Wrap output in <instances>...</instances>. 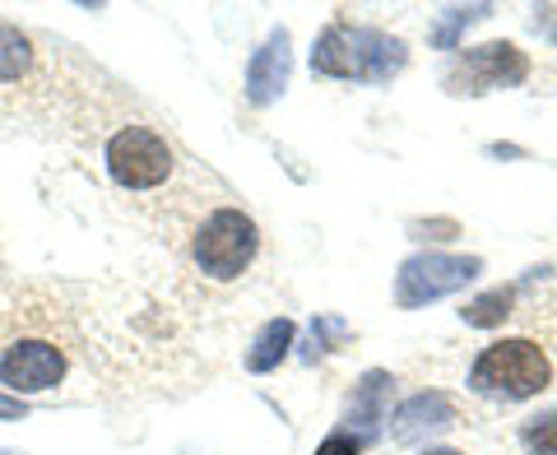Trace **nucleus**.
Listing matches in <instances>:
<instances>
[{"mask_svg":"<svg viewBox=\"0 0 557 455\" xmlns=\"http://www.w3.org/2000/svg\"><path fill=\"white\" fill-rule=\"evenodd\" d=\"M311 65L325 79H358V84H386L391 75L405 70V42L376 28H348L335 24L321 33Z\"/></svg>","mask_w":557,"mask_h":455,"instance_id":"1","label":"nucleus"},{"mask_svg":"<svg viewBox=\"0 0 557 455\" xmlns=\"http://www.w3.org/2000/svg\"><path fill=\"white\" fill-rule=\"evenodd\" d=\"M548 377H553V367L544 358V348L530 340L487 344L474 358V367H469V386L493 399H530L548 386Z\"/></svg>","mask_w":557,"mask_h":455,"instance_id":"2","label":"nucleus"},{"mask_svg":"<svg viewBox=\"0 0 557 455\" xmlns=\"http://www.w3.org/2000/svg\"><path fill=\"white\" fill-rule=\"evenodd\" d=\"M260 247L256 223L242 209H214L196 233V266L209 279H237Z\"/></svg>","mask_w":557,"mask_h":455,"instance_id":"3","label":"nucleus"},{"mask_svg":"<svg viewBox=\"0 0 557 455\" xmlns=\"http://www.w3.org/2000/svg\"><path fill=\"white\" fill-rule=\"evenodd\" d=\"M479 270H483V260H474V256H442V251L413 256V260H405V266H399V274H395V303H399V307L437 303V297L465 288Z\"/></svg>","mask_w":557,"mask_h":455,"instance_id":"4","label":"nucleus"},{"mask_svg":"<svg viewBox=\"0 0 557 455\" xmlns=\"http://www.w3.org/2000/svg\"><path fill=\"white\" fill-rule=\"evenodd\" d=\"M108 172L131 186V190H149V186H163L168 172H172V149L163 135H153L145 126H126L108 139Z\"/></svg>","mask_w":557,"mask_h":455,"instance_id":"5","label":"nucleus"},{"mask_svg":"<svg viewBox=\"0 0 557 455\" xmlns=\"http://www.w3.org/2000/svg\"><path fill=\"white\" fill-rule=\"evenodd\" d=\"M525 75H530L525 51L511 42H487V47H469L465 57H456V65H450V75H446V89L450 94L516 89V84H525Z\"/></svg>","mask_w":557,"mask_h":455,"instance_id":"6","label":"nucleus"},{"mask_svg":"<svg viewBox=\"0 0 557 455\" xmlns=\"http://www.w3.org/2000/svg\"><path fill=\"white\" fill-rule=\"evenodd\" d=\"M61 377H65V358H61V348L47 344V340H20V344L5 348V358H0V381L14 391H24V395L51 391Z\"/></svg>","mask_w":557,"mask_h":455,"instance_id":"7","label":"nucleus"},{"mask_svg":"<svg viewBox=\"0 0 557 455\" xmlns=\"http://www.w3.org/2000/svg\"><path fill=\"white\" fill-rule=\"evenodd\" d=\"M288 70H293L288 33L278 28V33H270V42L260 47L256 57H251V65H247V98L256 102V108H265V102H274L278 94H284Z\"/></svg>","mask_w":557,"mask_h":455,"instance_id":"8","label":"nucleus"},{"mask_svg":"<svg viewBox=\"0 0 557 455\" xmlns=\"http://www.w3.org/2000/svg\"><path fill=\"white\" fill-rule=\"evenodd\" d=\"M456 423V405L442 395V391H428V395H413L395 409V442H418L428 432H442Z\"/></svg>","mask_w":557,"mask_h":455,"instance_id":"9","label":"nucleus"},{"mask_svg":"<svg viewBox=\"0 0 557 455\" xmlns=\"http://www.w3.org/2000/svg\"><path fill=\"white\" fill-rule=\"evenodd\" d=\"M381 391H386V372H368V377H362V386L354 395V409H348L339 432H354V436H362V442H372L376 423H381Z\"/></svg>","mask_w":557,"mask_h":455,"instance_id":"10","label":"nucleus"},{"mask_svg":"<svg viewBox=\"0 0 557 455\" xmlns=\"http://www.w3.org/2000/svg\"><path fill=\"white\" fill-rule=\"evenodd\" d=\"M288 344H293V321H270L256 335L251 354H247V367H251V372H270V367H278L288 358Z\"/></svg>","mask_w":557,"mask_h":455,"instance_id":"11","label":"nucleus"},{"mask_svg":"<svg viewBox=\"0 0 557 455\" xmlns=\"http://www.w3.org/2000/svg\"><path fill=\"white\" fill-rule=\"evenodd\" d=\"M33 65V51H28V38L20 28H10V24H0V84H10V79H20L24 70Z\"/></svg>","mask_w":557,"mask_h":455,"instance_id":"12","label":"nucleus"},{"mask_svg":"<svg viewBox=\"0 0 557 455\" xmlns=\"http://www.w3.org/2000/svg\"><path fill=\"white\" fill-rule=\"evenodd\" d=\"M465 325H479V330H487V325H502L511 317V288H493V293H483V297H474L465 311Z\"/></svg>","mask_w":557,"mask_h":455,"instance_id":"13","label":"nucleus"},{"mask_svg":"<svg viewBox=\"0 0 557 455\" xmlns=\"http://www.w3.org/2000/svg\"><path fill=\"white\" fill-rule=\"evenodd\" d=\"M520 446L530 455H557V414H544L520 428Z\"/></svg>","mask_w":557,"mask_h":455,"instance_id":"14","label":"nucleus"},{"mask_svg":"<svg viewBox=\"0 0 557 455\" xmlns=\"http://www.w3.org/2000/svg\"><path fill=\"white\" fill-rule=\"evenodd\" d=\"M24 414V399H14V395H0V418H20Z\"/></svg>","mask_w":557,"mask_h":455,"instance_id":"15","label":"nucleus"},{"mask_svg":"<svg viewBox=\"0 0 557 455\" xmlns=\"http://www.w3.org/2000/svg\"><path fill=\"white\" fill-rule=\"evenodd\" d=\"M544 28H548V38L557 42V5H553V10H544Z\"/></svg>","mask_w":557,"mask_h":455,"instance_id":"16","label":"nucleus"},{"mask_svg":"<svg viewBox=\"0 0 557 455\" xmlns=\"http://www.w3.org/2000/svg\"><path fill=\"white\" fill-rule=\"evenodd\" d=\"M428 455H460V451H428Z\"/></svg>","mask_w":557,"mask_h":455,"instance_id":"17","label":"nucleus"},{"mask_svg":"<svg viewBox=\"0 0 557 455\" xmlns=\"http://www.w3.org/2000/svg\"><path fill=\"white\" fill-rule=\"evenodd\" d=\"M0 455H20V451H0Z\"/></svg>","mask_w":557,"mask_h":455,"instance_id":"18","label":"nucleus"}]
</instances>
